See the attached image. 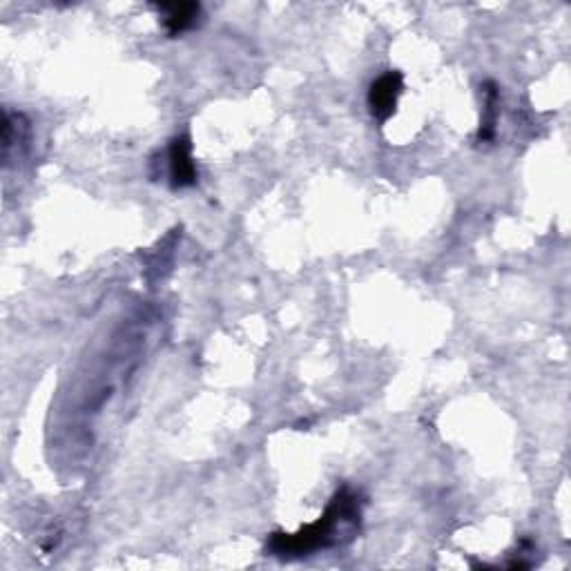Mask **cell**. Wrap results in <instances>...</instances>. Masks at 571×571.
I'll return each mask as SVG.
<instances>
[{
  "label": "cell",
  "instance_id": "2",
  "mask_svg": "<svg viewBox=\"0 0 571 571\" xmlns=\"http://www.w3.org/2000/svg\"><path fill=\"white\" fill-rule=\"evenodd\" d=\"M402 87H404V79L400 72H386L371 85L369 108L377 121L384 123L386 119H391V116L395 114Z\"/></svg>",
  "mask_w": 571,
  "mask_h": 571
},
{
  "label": "cell",
  "instance_id": "3",
  "mask_svg": "<svg viewBox=\"0 0 571 571\" xmlns=\"http://www.w3.org/2000/svg\"><path fill=\"white\" fill-rule=\"evenodd\" d=\"M168 170H170V186L174 190L195 186L199 174L195 159H192L190 137L172 139L168 150Z\"/></svg>",
  "mask_w": 571,
  "mask_h": 571
},
{
  "label": "cell",
  "instance_id": "1",
  "mask_svg": "<svg viewBox=\"0 0 571 571\" xmlns=\"http://www.w3.org/2000/svg\"><path fill=\"white\" fill-rule=\"evenodd\" d=\"M362 525V496L353 489L342 487L335 493L331 505L319 520L311 522L297 534H273L266 551L277 558H304L319 549H331L353 540Z\"/></svg>",
  "mask_w": 571,
  "mask_h": 571
},
{
  "label": "cell",
  "instance_id": "5",
  "mask_svg": "<svg viewBox=\"0 0 571 571\" xmlns=\"http://www.w3.org/2000/svg\"><path fill=\"white\" fill-rule=\"evenodd\" d=\"M485 114H482L480 130H478V141H491L496 137V121H498V85L493 81L485 83Z\"/></svg>",
  "mask_w": 571,
  "mask_h": 571
},
{
  "label": "cell",
  "instance_id": "4",
  "mask_svg": "<svg viewBox=\"0 0 571 571\" xmlns=\"http://www.w3.org/2000/svg\"><path fill=\"white\" fill-rule=\"evenodd\" d=\"M163 18V27L170 36H179L197 25L201 16V5L197 3H161L157 5Z\"/></svg>",
  "mask_w": 571,
  "mask_h": 571
}]
</instances>
